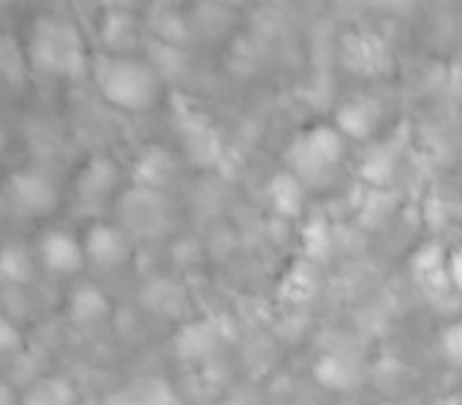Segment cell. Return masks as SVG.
<instances>
[{"label": "cell", "instance_id": "6da1fadb", "mask_svg": "<svg viewBox=\"0 0 462 405\" xmlns=\"http://www.w3.org/2000/svg\"><path fill=\"white\" fill-rule=\"evenodd\" d=\"M90 77L96 82L98 96L128 115L152 112L163 98V77L147 58L139 55H115L104 52L93 58Z\"/></svg>", "mask_w": 462, "mask_h": 405}, {"label": "cell", "instance_id": "7a4b0ae2", "mask_svg": "<svg viewBox=\"0 0 462 405\" xmlns=\"http://www.w3.org/2000/svg\"><path fill=\"white\" fill-rule=\"evenodd\" d=\"M25 52L31 71L50 79H79L93 63L79 28L55 14H42L33 20Z\"/></svg>", "mask_w": 462, "mask_h": 405}, {"label": "cell", "instance_id": "3957f363", "mask_svg": "<svg viewBox=\"0 0 462 405\" xmlns=\"http://www.w3.org/2000/svg\"><path fill=\"white\" fill-rule=\"evenodd\" d=\"M348 155V139L332 123H310L305 125L286 147L289 174L308 190L329 185Z\"/></svg>", "mask_w": 462, "mask_h": 405}, {"label": "cell", "instance_id": "277c9868", "mask_svg": "<svg viewBox=\"0 0 462 405\" xmlns=\"http://www.w3.org/2000/svg\"><path fill=\"white\" fill-rule=\"evenodd\" d=\"M117 213L131 240H161L174 229V205L166 190L131 185L117 196Z\"/></svg>", "mask_w": 462, "mask_h": 405}, {"label": "cell", "instance_id": "5b68a950", "mask_svg": "<svg viewBox=\"0 0 462 405\" xmlns=\"http://www.w3.org/2000/svg\"><path fill=\"white\" fill-rule=\"evenodd\" d=\"M6 198L9 207L23 218H47L60 205V190L44 169L25 166L9 174Z\"/></svg>", "mask_w": 462, "mask_h": 405}, {"label": "cell", "instance_id": "8992f818", "mask_svg": "<svg viewBox=\"0 0 462 405\" xmlns=\"http://www.w3.org/2000/svg\"><path fill=\"white\" fill-rule=\"evenodd\" d=\"M82 245H85L88 267H96L101 272L123 270L134 256V240L120 224H106V221L90 224L82 235Z\"/></svg>", "mask_w": 462, "mask_h": 405}, {"label": "cell", "instance_id": "52a82bcc", "mask_svg": "<svg viewBox=\"0 0 462 405\" xmlns=\"http://www.w3.org/2000/svg\"><path fill=\"white\" fill-rule=\"evenodd\" d=\"M39 267L55 278H74L88 267L82 237L66 229H47L36 245Z\"/></svg>", "mask_w": 462, "mask_h": 405}, {"label": "cell", "instance_id": "ba28073f", "mask_svg": "<svg viewBox=\"0 0 462 405\" xmlns=\"http://www.w3.org/2000/svg\"><path fill=\"white\" fill-rule=\"evenodd\" d=\"M120 182H123V169L117 161L106 155L90 158L74 179V193L82 205H104V201L120 196Z\"/></svg>", "mask_w": 462, "mask_h": 405}, {"label": "cell", "instance_id": "9c48e42d", "mask_svg": "<svg viewBox=\"0 0 462 405\" xmlns=\"http://www.w3.org/2000/svg\"><path fill=\"white\" fill-rule=\"evenodd\" d=\"M383 123V106L373 96H351L337 104L332 125L348 142H367Z\"/></svg>", "mask_w": 462, "mask_h": 405}, {"label": "cell", "instance_id": "30bf717a", "mask_svg": "<svg viewBox=\"0 0 462 405\" xmlns=\"http://www.w3.org/2000/svg\"><path fill=\"white\" fill-rule=\"evenodd\" d=\"M313 378L329 391H354L365 383V364L354 354L332 351L316 359Z\"/></svg>", "mask_w": 462, "mask_h": 405}, {"label": "cell", "instance_id": "8fae6325", "mask_svg": "<svg viewBox=\"0 0 462 405\" xmlns=\"http://www.w3.org/2000/svg\"><path fill=\"white\" fill-rule=\"evenodd\" d=\"M104 405H182V400L166 378L147 375L115 389Z\"/></svg>", "mask_w": 462, "mask_h": 405}, {"label": "cell", "instance_id": "7c38bea8", "mask_svg": "<svg viewBox=\"0 0 462 405\" xmlns=\"http://www.w3.org/2000/svg\"><path fill=\"white\" fill-rule=\"evenodd\" d=\"M109 316H112V302L98 286L85 283L69 294V318L77 327H85V329L101 327L104 321H109Z\"/></svg>", "mask_w": 462, "mask_h": 405}, {"label": "cell", "instance_id": "4fadbf2b", "mask_svg": "<svg viewBox=\"0 0 462 405\" xmlns=\"http://www.w3.org/2000/svg\"><path fill=\"white\" fill-rule=\"evenodd\" d=\"M23 405H82L79 391L66 375H44L31 383L23 397Z\"/></svg>", "mask_w": 462, "mask_h": 405}, {"label": "cell", "instance_id": "5bb4252c", "mask_svg": "<svg viewBox=\"0 0 462 405\" xmlns=\"http://www.w3.org/2000/svg\"><path fill=\"white\" fill-rule=\"evenodd\" d=\"M39 272V259L36 251L20 245V243H9L0 248V278L14 286H31L36 281Z\"/></svg>", "mask_w": 462, "mask_h": 405}, {"label": "cell", "instance_id": "9a60e30c", "mask_svg": "<svg viewBox=\"0 0 462 405\" xmlns=\"http://www.w3.org/2000/svg\"><path fill=\"white\" fill-rule=\"evenodd\" d=\"M174 174V163L166 150L150 147L139 155L134 166V185L152 188V190H166V179Z\"/></svg>", "mask_w": 462, "mask_h": 405}, {"label": "cell", "instance_id": "2e32d148", "mask_svg": "<svg viewBox=\"0 0 462 405\" xmlns=\"http://www.w3.org/2000/svg\"><path fill=\"white\" fill-rule=\"evenodd\" d=\"M28 74H31V66H28L25 47H20L12 33L0 31V82L20 87L25 85Z\"/></svg>", "mask_w": 462, "mask_h": 405}, {"label": "cell", "instance_id": "e0dca14e", "mask_svg": "<svg viewBox=\"0 0 462 405\" xmlns=\"http://www.w3.org/2000/svg\"><path fill=\"white\" fill-rule=\"evenodd\" d=\"M438 351H440V359L459 370L462 373V316L454 318L451 324H446L438 335Z\"/></svg>", "mask_w": 462, "mask_h": 405}, {"label": "cell", "instance_id": "ac0fdd59", "mask_svg": "<svg viewBox=\"0 0 462 405\" xmlns=\"http://www.w3.org/2000/svg\"><path fill=\"white\" fill-rule=\"evenodd\" d=\"M23 348H25L23 329L9 316H0V356H14Z\"/></svg>", "mask_w": 462, "mask_h": 405}, {"label": "cell", "instance_id": "d6986e66", "mask_svg": "<svg viewBox=\"0 0 462 405\" xmlns=\"http://www.w3.org/2000/svg\"><path fill=\"white\" fill-rule=\"evenodd\" d=\"M443 272H446V281L448 286L462 297V245L451 248L443 259Z\"/></svg>", "mask_w": 462, "mask_h": 405}, {"label": "cell", "instance_id": "ffe728a7", "mask_svg": "<svg viewBox=\"0 0 462 405\" xmlns=\"http://www.w3.org/2000/svg\"><path fill=\"white\" fill-rule=\"evenodd\" d=\"M0 405H23V400L17 397L14 386L6 383L4 378H0Z\"/></svg>", "mask_w": 462, "mask_h": 405}, {"label": "cell", "instance_id": "44dd1931", "mask_svg": "<svg viewBox=\"0 0 462 405\" xmlns=\"http://www.w3.org/2000/svg\"><path fill=\"white\" fill-rule=\"evenodd\" d=\"M9 142H12L9 125H6V120H4V117H0V155H4V152L9 150Z\"/></svg>", "mask_w": 462, "mask_h": 405}, {"label": "cell", "instance_id": "7402d4cb", "mask_svg": "<svg viewBox=\"0 0 462 405\" xmlns=\"http://www.w3.org/2000/svg\"><path fill=\"white\" fill-rule=\"evenodd\" d=\"M440 405H462L459 400H446V402H440Z\"/></svg>", "mask_w": 462, "mask_h": 405}, {"label": "cell", "instance_id": "603a6c76", "mask_svg": "<svg viewBox=\"0 0 462 405\" xmlns=\"http://www.w3.org/2000/svg\"><path fill=\"white\" fill-rule=\"evenodd\" d=\"M82 405H104V402H82Z\"/></svg>", "mask_w": 462, "mask_h": 405}]
</instances>
